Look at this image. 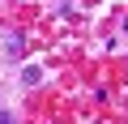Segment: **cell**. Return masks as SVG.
I'll list each match as a JSON object with an SVG mask.
<instances>
[{"instance_id":"6da1fadb","label":"cell","mask_w":128,"mask_h":124,"mask_svg":"<svg viewBox=\"0 0 128 124\" xmlns=\"http://www.w3.org/2000/svg\"><path fill=\"white\" fill-rule=\"evenodd\" d=\"M38 77H43V73H38V69H34V64H30V69H26V73H22V81H26V86H34V81H38Z\"/></svg>"},{"instance_id":"7a4b0ae2","label":"cell","mask_w":128,"mask_h":124,"mask_svg":"<svg viewBox=\"0 0 128 124\" xmlns=\"http://www.w3.org/2000/svg\"><path fill=\"white\" fill-rule=\"evenodd\" d=\"M0 124H13V115H4V120H0Z\"/></svg>"}]
</instances>
